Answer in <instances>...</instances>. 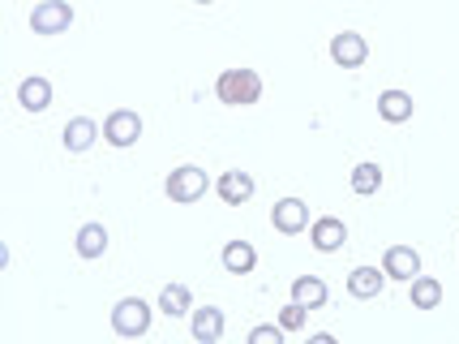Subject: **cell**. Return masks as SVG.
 <instances>
[{
  "label": "cell",
  "mask_w": 459,
  "mask_h": 344,
  "mask_svg": "<svg viewBox=\"0 0 459 344\" xmlns=\"http://www.w3.org/2000/svg\"><path fill=\"white\" fill-rule=\"evenodd\" d=\"M309 242H314V250H322V254H335V250L348 242V228H343V220H335V216H322V220H314V228H309Z\"/></svg>",
  "instance_id": "obj_8"
},
{
  "label": "cell",
  "mask_w": 459,
  "mask_h": 344,
  "mask_svg": "<svg viewBox=\"0 0 459 344\" xmlns=\"http://www.w3.org/2000/svg\"><path fill=\"white\" fill-rule=\"evenodd\" d=\"M198 4H211V0H198Z\"/></svg>",
  "instance_id": "obj_25"
},
{
  "label": "cell",
  "mask_w": 459,
  "mask_h": 344,
  "mask_svg": "<svg viewBox=\"0 0 459 344\" xmlns=\"http://www.w3.org/2000/svg\"><path fill=\"white\" fill-rule=\"evenodd\" d=\"M30 26H35V35H65L74 26V4L69 0H43L30 13Z\"/></svg>",
  "instance_id": "obj_3"
},
{
  "label": "cell",
  "mask_w": 459,
  "mask_h": 344,
  "mask_svg": "<svg viewBox=\"0 0 459 344\" xmlns=\"http://www.w3.org/2000/svg\"><path fill=\"white\" fill-rule=\"evenodd\" d=\"M108 250V228L103 224H82L78 228V254L82 259H103Z\"/></svg>",
  "instance_id": "obj_18"
},
{
  "label": "cell",
  "mask_w": 459,
  "mask_h": 344,
  "mask_svg": "<svg viewBox=\"0 0 459 344\" xmlns=\"http://www.w3.org/2000/svg\"><path fill=\"white\" fill-rule=\"evenodd\" d=\"M215 190H220V198L228 207H240V203H249V198H254V190H258V181H254V177H249V172H223L220 181H215Z\"/></svg>",
  "instance_id": "obj_9"
},
{
  "label": "cell",
  "mask_w": 459,
  "mask_h": 344,
  "mask_svg": "<svg viewBox=\"0 0 459 344\" xmlns=\"http://www.w3.org/2000/svg\"><path fill=\"white\" fill-rule=\"evenodd\" d=\"M378 185H382V168H378V163H357V168H352V190H357L360 198L378 194Z\"/></svg>",
  "instance_id": "obj_21"
},
{
  "label": "cell",
  "mask_w": 459,
  "mask_h": 344,
  "mask_svg": "<svg viewBox=\"0 0 459 344\" xmlns=\"http://www.w3.org/2000/svg\"><path fill=\"white\" fill-rule=\"evenodd\" d=\"M215 95L228 108H249V103L262 100V78L254 69H223L220 82H215Z\"/></svg>",
  "instance_id": "obj_1"
},
{
  "label": "cell",
  "mask_w": 459,
  "mask_h": 344,
  "mask_svg": "<svg viewBox=\"0 0 459 344\" xmlns=\"http://www.w3.org/2000/svg\"><path fill=\"white\" fill-rule=\"evenodd\" d=\"M103 138L112 142V146H134V142L142 138V117L129 112V108H117V112L103 121Z\"/></svg>",
  "instance_id": "obj_5"
},
{
  "label": "cell",
  "mask_w": 459,
  "mask_h": 344,
  "mask_svg": "<svg viewBox=\"0 0 459 344\" xmlns=\"http://www.w3.org/2000/svg\"><path fill=\"white\" fill-rule=\"evenodd\" d=\"M160 310L168 319H180V314H189V288L185 284H168L160 293Z\"/></svg>",
  "instance_id": "obj_19"
},
{
  "label": "cell",
  "mask_w": 459,
  "mask_h": 344,
  "mask_svg": "<svg viewBox=\"0 0 459 344\" xmlns=\"http://www.w3.org/2000/svg\"><path fill=\"white\" fill-rule=\"evenodd\" d=\"M112 327H117V336H125V340L146 336V331H151V305L142 302V297H125V302H117V310H112Z\"/></svg>",
  "instance_id": "obj_2"
},
{
  "label": "cell",
  "mask_w": 459,
  "mask_h": 344,
  "mask_svg": "<svg viewBox=\"0 0 459 344\" xmlns=\"http://www.w3.org/2000/svg\"><path fill=\"white\" fill-rule=\"evenodd\" d=\"M194 340L198 344H220L223 336V310H215V305H202V310H194Z\"/></svg>",
  "instance_id": "obj_11"
},
{
  "label": "cell",
  "mask_w": 459,
  "mask_h": 344,
  "mask_svg": "<svg viewBox=\"0 0 459 344\" xmlns=\"http://www.w3.org/2000/svg\"><path fill=\"white\" fill-rule=\"evenodd\" d=\"M365 57H369V43L360 40L357 31H343V35H335V40H331V61L343 65V69H360V65H365Z\"/></svg>",
  "instance_id": "obj_7"
},
{
  "label": "cell",
  "mask_w": 459,
  "mask_h": 344,
  "mask_svg": "<svg viewBox=\"0 0 459 344\" xmlns=\"http://www.w3.org/2000/svg\"><path fill=\"white\" fill-rule=\"evenodd\" d=\"M249 344H283V327H275V323L254 327V331H249Z\"/></svg>",
  "instance_id": "obj_23"
},
{
  "label": "cell",
  "mask_w": 459,
  "mask_h": 344,
  "mask_svg": "<svg viewBox=\"0 0 459 344\" xmlns=\"http://www.w3.org/2000/svg\"><path fill=\"white\" fill-rule=\"evenodd\" d=\"M378 112H382V121H391V125L412 121V95H408V91H382Z\"/></svg>",
  "instance_id": "obj_14"
},
{
  "label": "cell",
  "mask_w": 459,
  "mask_h": 344,
  "mask_svg": "<svg viewBox=\"0 0 459 344\" xmlns=\"http://www.w3.org/2000/svg\"><path fill=\"white\" fill-rule=\"evenodd\" d=\"M18 103L26 112H43L48 103H52V82L48 78H26L18 86Z\"/></svg>",
  "instance_id": "obj_16"
},
{
  "label": "cell",
  "mask_w": 459,
  "mask_h": 344,
  "mask_svg": "<svg viewBox=\"0 0 459 344\" xmlns=\"http://www.w3.org/2000/svg\"><path fill=\"white\" fill-rule=\"evenodd\" d=\"M382 271H386V280H417L420 276V254L412 245H391L386 250V259H382Z\"/></svg>",
  "instance_id": "obj_6"
},
{
  "label": "cell",
  "mask_w": 459,
  "mask_h": 344,
  "mask_svg": "<svg viewBox=\"0 0 459 344\" xmlns=\"http://www.w3.org/2000/svg\"><path fill=\"white\" fill-rule=\"evenodd\" d=\"M280 327H283V331H300V327H305V305H297V302L283 305V310H280Z\"/></svg>",
  "instance_id": "obj_22"
},
{
  "label": "cell",
  "mask_w": 459,
  "mask_h": 344,
  "mask_svg": "<svg viewBox=\"0 0 459 344\" xmlns=\"http://www.w3.org/2000/svg\"><path fill=\"white\" fill-rule=\"evenodd\" d=\"M271 224L292 237L300 228H309V207L300 203V198H283V203H275V211H271Z\"/></svg>",
  "instance_id": "obj_10"
},
{
  "label": "cell",
  "mask_w": 459,
  "mask_h": 344,
  "mask_svg": "<svg viewBox=\"0 0 459 344\" xmlns=\"http://www.w3.org/2000/svg\"><path fill=\"white\" fill-rule=\"evenodd\" d=\"M95 138H100V125L91 121V117H74V121L65 125V151H74V155L91 151Z\"/></svg>",
  "instance_id": "obj_12"
},
{
  "label": "cell",
  "mask_w": 459,
  "mask_h": 344,
  "mask_svg": "<svg viewBox=\"0 0 459 344\" xmlns=\"http://www.w3.org/2000/svg\"><path fill=\"white\" fill-rule=\"evenodd\" d=\"M292 302L305 305V310H318V305L326 302V284H322L318 276H297V280H292Z\"/></svg>",
  "instance_id": "obj_17"
},
{
  "label": "cell",
  "mask_w": 459,
  "mask_h": 344,
  "mask_svg": "<svg viewBox=\"0 0 459 344\" xmlns=\"http://www.w3.org/2000/svg\"><path fill=\"white\" fill-rule=\"evenodd\" d=\"M309 344H335V336H326V331H318V336H309Z\"/></svg>",
  "instance_id": "obj_24"
},
{
  "label": "cell",
  "mask_w": 459,
  "mask_h": 344,
  "mask_svg": "<svg viewBox=\"0 0 459 344\" xmlns=\"http://www.w3.org/2000/svg\"><path fill=\"white\" fill-rule=\"evenodd\" d=\"M438 302H442V284L434 276H417L412 280V305L417 310H434Z\"/></svg>",
  "instance_id": "obj_20"
},
{
  "label": "cell",
  "mask_w": 459,
  "mask_h": 344,
  "mask_svg": "<svg viewBox=\"0 0 459 344\" xmlns=\"http://www.w3.org/2000/svg\"><path fill=\"white\" fill-rule=\"evenodd\" d=\"M206 172H202L198 163H180L177 172L168 177V198L172 203H198L202 194H206Z\"/></svg>",
  "instance_id": "obj_4"
},
{
  "label": "cell",
  "mask_w": 459,
  "mask_h": 344,
  "mask_svg": "<svg viewBox=\"0 0 459 344\" xmlns=\"http://www.w3.org/2000/svg\"><path fill=\"white\" fill-rule=\"evenodd\" d=\"M382 284H386V271H378V267H357V271L348 276V293L360 297V302H369V297L382 293Z\"/></svg>",
  "instance_id": "obj_13"
},
{
  "label": "cell",
  "mask_w": 459,
  "mask_h": 344,
  "mask_svg": "<svg viewBox=\"0 0 459 344\" xmlns=\"http://www.w3.org/2000/svg\"><path fill=\"white\" fill-rule=\"evenodd\" d=\"M223 267H228L232 276H249V271L258 267V250L249 242H228L223 245Z\"/></svg>",
  "instance_id": "obj_15"
}]
</instances>
